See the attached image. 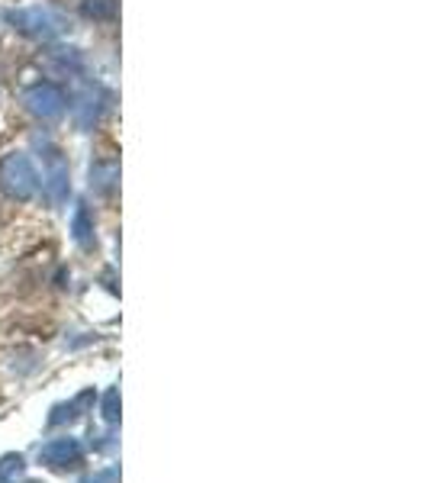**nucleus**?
Instances as JSON below:
<instances>
[{"mask_svg": "<svg viewBox=\"0 0 428 483\" xmlns=\"http://www.w3.org/2000/svg\"><path fill=\"white\" fill-rule=\"evenodd\" d=\"M81 461H85V445L75 435H59L39 448V464L52 467V471H71Z\"/></svg>", "mask_w": 428, "mask_h": 483, "instance_id": "7ed1b4c3", "label": "nucleus"}, {"mask_svg": "<svg viewBox=\"0 0 428 483\" xmlns=\"http://www.w3.org/2000/svg\"><path fill=\"white\" fill-rule=\"evenodd\" d=\"M81 10H85L87 20H97V23L117 20V0H85Z\"/></svg>", "mask_w": 428, "mask_h": 483, "instance_id": "9d476101", "label": "nucleus"}, {"mask_svg": "<svg viewBox=\"0 0 428 483\" xmlns=\"http://www.w3.org/2000/svg\"><path fill=\"white\" fill-rule=\"evenodd\" d=\"M52 65H55L59 71H71V75H77V71L85 68V61H81V55H77V49L52 52Z\"/></svg>", "mask_w": 428, "mask_h": 483, "instance_id": "f8f14e48", "label": "nucleus"}, {"mask_svg": "<svg viewBox=\"0 0 428 483\" xmlns=\"http://www.w3.org/2000/svg\"><path fill=\"white\" fill-rule=\"evenodd\" d=\"M117 178H119L117 161H97L91 168V187L93 190H101V194H109L113 184H117Z\"/></svg>", "mask_w": 428, "mask_h": 483, "instance_id": "1a4fd4ad", "label": "nucleus"}, {"mask_svg": "<svg viewBox=\"0 0 428 483\" xmlns=\"http://www.w3.org/2000/svg\"><path fill=\"white\" fill-rule=\"evenodd\" d=\"M23 103L29 107V113H36L39 119H59L65 113V91L59 85H49V81H39L29 91L23 93Z\"/></svg>", "mask_w": 428, "mask_h": 483, "instance_id": "20e7f679", "label": "nucleus"}, {"mask_svg": "<svg viewBox=\"0 0 428 483\" xmlns=\"http://www.w3.org/2000/svg\"><path fill=\"white\" fill-rule=\"evenodd\" d=\"M71 236L81 248H93V220L87 206H77L75 220H71Z\"/></svg>", "mask_w": 428, "mask_h": 483, "instance_id": "6e6552de", "label": "nucleus"}, {"mask_svg": "<svg viewBox=\"0 0 428 483\" xmlns=\"http://www.w3.org/2000/svg\"><path fill=\"white\" fill-rule=\"evenodd\" d=\"M93 399H97V393H93V387H87V390H81L75 399L59 403V407L52 409L49 425H52V429H59V425H65V423H77V419H81V415L93 407Z\"/></svg>", "mask_w": 428, "mask_h": 483, "instance_id": "39448f33", "label": "nucleus"}, {"mask_svg": "<svg viewBox=\"0 0 428 483\" xmlns=\"http://www.w3.org/2000/svg\"><path fill=\"white\" fill-rule=\"evenodd\" d=\"M119 480V471L117 467H107V471H97V474L85 477L81 483H117Z\"/></svg>", "mask_w": 428, "mask_h": 483, "instance_id": "4468645a", "label": "nucleus"}, {"mask_svg": "<svg viewBox=\"0 0 428 483\" xmlns=\"http://www.w3.org/2000/svg\"><path fill=\"white\" fill-rule=\"evenodd\" d=\"M45 194H49V200L55 206H61L68 200V194H71V181H68V168L65 161L59 158V152L52 149V171L49 178H45Z\"/></svg>", "mask_w": 428, "mask_h": 483, "instance_id": "423d86ee", "label": "nucleus"}, {"mask_svg": "<svg viewBox=\"0 0 428 483\" xmlns=\"http://www.w3.org/2000/svg\"><path fill=\"white\" fill-rule=\"evenodd\" d=\"M101 413L109 425L119 423V387H109L107 390V397H103V403H101Z\"/></svg>", "mask_w": 428, "mask_h": 483, "instance_id": "ddd939ff", "label": "nucleus"}, {"mask_svg": "<svg viewBox=\"0 0 428 483\" xmlns=\"http://www.w3.org/2000/svg\"><path fill=\"white\" fill-rule=\"evenodd\" d=\"M7 20L13 23V29H20V33L29 36V39H52V36H59L61 29H65L59 13H52V10L45 7L13 10Z\"/></svg>", "mask_w": 428, "mask_h": 483, "instance_id": "f03ea898", "label": "nucleus"}, {"mask_svg": "<svg viewBox=\"0 0 428 483\" xmlns=\"http://www.w3.org/2000/svg\"><path fill=\"white\" fill-rule=\"evenodd\" d=\"M26 474L23 455H4L0 458V483H20Z\"/></svg>", "mask_w": 428, "mask_h": 483, "instance_id": "9b49d317", "label": "nucleus"}, {"mask_svg": "<svg viewBox=\"0 0 428 483\" xmlns=\"http://www.w3.org/2000/svg\"><path fill=\"white\" fill-rule=\"evenodd\" d=\"M0 187L4 194L13 197V200H29L39 190V174H36V165L26 155L13 152L0 161Z\"/></svg>", "mask_w": 428, "mask_h": 483, "instance_id": "f257e3e1", "label": "nucleus"}, {"mask_svg": "<svg viewBox=\"0 0 428 483\" xmlns=\"http://www.w3.org/2000/svg\"><path fill=\"white\" fill-rule=\"evenodd\" d=\"M97 113H101V91H97V87H87V91L81 93V101H77V123H81V129H91Z\"/></svg>", "mask_w": 428, "mask_h": 483, "instance_id": "0eeeda50", "label": "nucleus"}]
</instances>
